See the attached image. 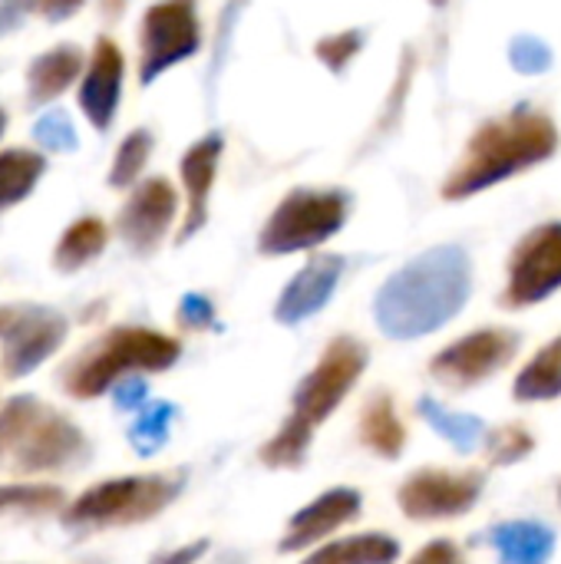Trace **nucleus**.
Segmentation results:
<instances>
[{"label":"nucleus","instance_id":"1","mask_svg":"<svg viewBox=\"0 0 561 564\" xmlns=\"http://www.w3.org/2000/svg\"><path fill=\"white\" fill-rule=\"evenodd\" d=\"M473 294V261L463 245H436L397 268L374 297V321L390 340H420L446 327Z\"/></svg>","mask_w":561,"mask_h":564},{"label":"nucleus","instance_id":"2","mask_svg":"<svg viewBox=\"0 0 561 564\" xmlns=\"http://www.w3.org/2000/svg\"><path fill=\"white\" fill-rule=\"evenodd\" d=\"M559 126L526 102L483 122L453 172L443 178V202H466L479 192H489L542 162H549L559 152Z\"/></svg>","mask_w":561,"mask_h":564},{"label":"nucleus","instance_id":"3","mask_svg":"<svg viewBox=\"0 0 561 564\" xmlns=\"http://www.w3.org/2000/svg\"><path fill=\"white\" fill-rule=\"evenodd\" d=\"M367 360H370L367 347L347 334L334 337L324 347L317 364L298 383L288 420L278 426V433L258 453L268 469H301L304 466L311 443H314V430L321 423H327L334 416V410L350 397V390L357 387V380L367 370Z\"/></svg>","mask_w":561,"mask_h":564},{"label":"nucleus","instance_id":"4","mask_svg":"<svg viewBox=\"0 0 561 564\" xmlns=\"http://www.w3.org/2000/svg\"><path fill=\"white\" fill-rule=\"evenodd\" d=\"M93 446L86 433L56 406L30 393L0 406V469L13 476H40L83 466Z\"/></svg>","mask_w":561,"mask_h":564},{"label":"nucleus","instance_id":"5","mask_svg":"<svg viewBox=\"0 0 561 564\" xmlns=\"http://www.w3.org/2000/svg\"><path fill=\"white\" fill-rule=\"evenodd\" d=\"M182 344L152 327H112L63 370V393L73 400H96L109 393L122 377L165 373L179 364Z\"/></svg>","mask_w":561,"mask_h":564},{"label":"nucleus","instance_id":"6","mask_svg":"<svg viewBox=\"0 0 561 564\" xmlns=\"http://www.w3.org/2000/svg\"><path fill=\"white\" fill-rule=\"evenodd\" d=\"M182 489H185V469L96 482L63 509V529L83 535V532L142 525L162 516L182 496Z\"/></svg>","mask_w":561,"mask_h":564},{"label":"nucleus","instance_id":"7","mask_svg":"<svg viewBox=\"0 0 561 564\" xmlns=\"http://www.w3.org/2000/svg\"><path fill=\"white\" fill-rule=\"evenodd\" d=\"M350 218V195L341 188H291L258 231V254L284 258L327 245Z\"/></svg>","mask_w":561,"mask_h":564},{"label":"nucleus","instance_id":"8","mask_svg":"<svg viewBox=\"0 0 561 564\" xmlns=\"http://www.w3.org/2000/svg\"><path fill=\"white\" fill-rule=\"evenodd\" d=\"M202 50L198 0H159L139 23V83L152 86L172 66Z\"/></svg>","mask_w":561,"mask_h":564},{"label":"nucleus","instance_id":"9","mask_svg":"<svg viewBox=\"0 0 561 564\" xmlns=\"http://www.w3.org/2000/svg\"><path fill=\"white\" fill-rule=\"evenodd\" d=\"M555 291H561V221H542L513 248L499 307L526 311L549 301Z\"/></svg>","mask_w":561,"mask_h":564},{"label":"nucleus","instance_id":"10","mask_svg":"<svg viewBox=\"0 0 561 564\" xmlns=\"http://www.w3.org/2000/svg\"><path fill=\"white\" fill-rule=\"evenodd\" d=\"M519 344L522 337L509 327L473 330L453 340L450 347H443L430 360V377L450 390H473L486 383L489 377H496L503 367H509L513 357L519 354Z\"/></svg>","mask_w":561,"mask_h":564},{"label":"nucleus","instance_id":"11","mask_svg":"<svg viewBox=\"0 0 561 564\" xmlns=\"http://www.w3.org/2000/svg\"><path fill=\"white\" fill-rule=\"evenodd\" d=\"M486 476L476 469H417L397 492V506L410 522H450L466 516L483 496Z\"/></svg>","mask_w":561,"mask_h":564},{"label":"nucleus","instance_id":"12","mask_svg":"<svg viewBox=\"0 0 561 564\" xmlns=\"http://www.w3.org/2000/svg\"><path fill=\"white\" fill-rule=\"evenodd\" d=\"M175 218H179V192L169 178L155 175L132 188V195L116 215V231L132 254L149 258L162 248Z\"/></svg>","mask_w":561,"mask_h":564},{"label":"nucleus","instance_id":"13","mask_svg":"<svg viewBox=\"0 0 561 564\" xmlns=\"http://www.w3.org/2000/svg\"><path fill=\"white\" fill-rule=\"evenodd\" d=\"M66 334H69V321L60 311L23 304L17 321L3 334V350H0L3 377L7 380L30 377L36 367H43L63 347Z\"/></svg>","mask_w":561,"mask_h":564},{"label":"nucleus","instance_id":"14","mask_svg":"<svg viewBox=\"0 0 561 564\" xmlns=\"http://www.w3.org/2000/svg\"><path fill=\"white\" fill-rule=\"evenodd\" d=\"M122 79H126V56L119 43L112 36H99L93 43V53L79 79V109L96 132H106L112 126L122 99Z\"/></svg>","mask_w":561,"mask_h":564},{"label":"nucleus","instance_id":"15","mask_svg":"<svg viewBox=\"0 0 561 564\" xmlns=\"http://www.w3.org/2000/svg\"><path fill=\"white\" fill-rule=\"evenodd\" d=\"M360 509H364V499H360L357 489H350V486L327 489L324 496H317L314 502H308L304 509H298L291 516L284 535L278 542V552L294 555V552H304V549H317L337 529L360 519Z\"/></svg>","mask_w":561,"mask_h":564},{"label":"nucleus","instance_id":"16","mask_svg":"<svg viewBox=\"0 0 561 564\" xmlns=\"http://www.w3.org/2000/svg\"><path fill=\"white\" fill-rule=\"evenodd\" d=\"M222 152H225L222 132H208L198 142H192L179 159V175L185 188V212H182V225L175 238L179 245H185L208 225V205H212V188L218 178Z\"/></svg>","mask_w":561,"mask_h":564},{"label":"nucleus","instance_id":"17","mask_svg":"<svg viewBox=\"0 0 561 564\" xmlns=\"http://www.w3.org/2000/svg\"><path fill=\"white\" fill-rule=\"evenodd\" d=\"M344 268H347V261L341 254H314L284 284V291L274 304V321L284 327H298V324L311 321L317 311H324L344 278Z\"/></svg>","mask_w":561,"mask_h":564},{"label":"nucleus","instance_id":"18","mask_svg":"<svg viewBox=\"0 0 561 564\" xmlns=\"http://www.w3.org/2000/svg\"><path fill=\"white\" fill-rule=\"evenodd\" d=\"M86 56L76 43H56L26 66V109H43L83 79Z\"/></svg>","mask_w":561,"mask_h":564},{"label":"nucleus","instance_id":"19","mask_svg":"<svg viewBox=\"0 0 561 564\" xmlns=\"http://www.w3.org/2000/svg\"><path fill=\"white\" fill-rule=\"evenodd\" d=\"M486 545L499 555V564H549L555 555V532L536 519L496 522L486 532Z\"/></svg>","mask_w":561,"mask_h":564},{"label":"nucleus","instance_id":"20","mask_svg":"<svg viewBox=\"0 0 561 564\" xmlns=\"http://www.w3.org/2000/svg\"><path fill=\"white\" fill-rule=\"evenodd\" d=\"M357 436L360 443L384 456V459H400L403 449H407V426L397 413V403L390 393H374L364 410H360V420H357Z\"/></svg>","mask_w":561,"mask_h":564},{"label":"nucleus","instance_id":"21","mask_svg":"<svg viewBox=\"0 0 561 564\" xmlns=\"http://www.w3.org/2000/svg\"><path fill=\"white\" fill-rule=\"evenodd\" d=\"M400 542L387 532H360L317 545L301 564H397Z\"/></svg>","mask_w":561,"mask_h":564},{"label":"nucleus","instance_id":"22","mask_svg":"<svg viewBox=\"0 0 561 564\" xmlns=\"http://www.w3.org/2000/svg\"><path fill=\"white\" fill-rule=\"evenodd\" d=\"M417 413L427 420V426H430L443 443H450V446H453L456 453H463V456H470V453H476L479 446H486L489 426H486L479 416H473V413H456V410L443 406V403L433 400V397H420V400H417Z\"/></svg>","mask_w":561,"mask_h":564},{"label":"nucleus","instance_id":"23","mask_svg":"<svg viewBox=\"0 0 561 564\" xmlns=\"http://www.w3.org/2000/svg\"><path fill=\"white\" fill-rule=\"evenodd\" d=\"M109 245V228L103 218L96 215H86V218H76L56 241L53 248V268L60 274H73V271H83L89 261H96Z\"/></svg>","mask_w":561,"mask_h":564},{"label":"nucleus","instance_id":"24","mask_svg":"<svg viewBox=\"0 0 561 564\" xmlns=\"http://www.w3.org/2000/svg\"><path fill=\"white\" fill-rule=\"evenodd\" d=\"M513 397L519 403H549L561 397V334L552 337L516 377Z\"/></svg>","mask_w":561,"mask_h":564},{"label":"nucleus","instance_id":"25","mask_svg":"<svg viewBox=\"0 0 561 564\" xmlns=\"http://www.w3.org/2000/svg\"><path fill=\"white\" fill-rule=\"evenodd\" d=\"M43 172H46L43 152L3 149L0 152V212H7V208L20 205L23 198H30V192L36 188Z\"/></svg>","mask_w":561,"mask_h":564},{"label":"nucleus","instance_id":"26","mask_svg":"<svg viewBox=\"0 0 561 564\" xmlns=\"http://www.w3.org/2000/svg\"><path fill=\"white\" fill-rule=\"evenodd\" d=\"M175 416H179V406L175 403H169V400H149L136 413V420L129 426V446H132V453L142 456V459H152L155 453H162L165 443H169V433H172Z\"/></svg>","mask_w":561,"mask_h":564},{"label":"nucleus","instance_id":"27","mask_svg":"<svg viewBox=\"0 0 561 564\" xmlns=\"http://www.w3.org/2000/svg\"><path fill=\"white\" fill-rule=\"evenodd\" d=\"M152 149H155L152 132L149 129H132L119 142V149L112 155V165H109V175H106L109 188H136L139 175L145 172V165L152 159Z\"/></svg>","mask_w":561,"mask_h":564},{"label":"nucleus","instance_id":"28","mask_svg":"<svg viewBox=\"0 0 561 564\" xmlns=\"http://www.w3.org/2000/svg\"><path fill=\"white\" fill-rule=\"evenodd\" d=\"M66 502L63 489L40 482H10L0 486V519L3 516H50Z\"/></svg>","mask_w":561,"mask_h":564},{"label":"nucleus","instance_id":"29","mask_svg":"<svg viewBox=\"0 0 561 564\" xmlns=\"http://www.w3.org/2000/svg\"><path fill=\"white\" fill-rule=\"evenodd\" d=\"M367 43V33L360 26H347V30H337V33H327L314 43V56L317 63H324L334 76H341L364 50Z\"/></svg>","mask_w":561,"mask_h":564},{"label":"nucleus","instance_id":"30","mask_svg":"<svg viewBox=\"0 0 561 564\" xmlns=\"http://www.w3.org/2000/svg\"><path fill=\"white\" fill-rule=\"evenodd\" d=\"M536 449V436L522 423H509L499 430H489L486 436V456L493 466H516Z\"/></svg>","mask_w":561,"mask_h":564},{"label":"nucleus","instance_id":"31","mask_svg":"<svg viewBox=\"0 0 561 564\" xmlns=\"http://www.w3.org/2000/svg\"><path fill=\"white\" fill-rule=\"evenodd\" d=\"M413 73H417V53H413V46H407L403 56H400V69H397V79H393V89L387 96V106H384V112L377 119V139L380 135H390L400 126L403 102H407V93L413 86Z\"/></svg>","mask_w":561,"mask_h":564},{"label":"nucleus","instance_id":"32","mask_svg":"<svg viewBox=\"0 0 561 564\" xmlns=\"http://www.w3.org/2000/svg\"><path fill=\"white\" fill-rule=\"evenodd\" d=\"M33 142L40 145V152H76L79 149V135L63 109H50L33 122Z\"/></svg>","mask_w":561,"mask_h":564},{"label":"nucleus","instance_id":"33","mask_svg":"<svg viewBox=\"0 0 561 564\" xmlns=\"http://www.w3.org/2000/svg\"><path fill=\"white\" fill-rule=\"evenodd\" d=\"M509 63L516 73L522 76H542L552 69L555 56H552V46L542 40V36H532V33H519L513 36L509 43Z\"/></svg>","mask_w":561,"mask_h":564},{"label":"nucleus","instance_id":"34","mask_svg":"<svg viewBox=\"0 0 561 564\" xmlns=\"http://www.w3.org/2000/svg\"><path fill=\"white\" fill-rule=\"evenodd\" d=\"M175 321H179L182 330H192V334L218 327V314H215L212 297H205V294H198V291L182 294V301H179V307H175Z\"/></svg>","mask_w":561,"mask_h":564},{"label":"nucleus","instance_id":"35","mask_svg":"<svg viewBox=\"0 0 561 564\" xmlns=\"http://www.w3.org/2000/svg\"><path fill=\"white\" fill-rule=\"evenodd\" d=\"M112 403H116V410H122V413H139L145 403H149V383L142 380V377H122L112 390Z\"/></svg>","mask_w":561,"mask_h":564},{"label":"nucleus","instance_id":"36","mask_svg":"<svg viewBox=\"0 0 561 564\" xmlns=\"http://www.w3.org/2000/svg\"><path fill=\"white\" fill-rule=\"evenodd\" d=\"M205 555H208V539H195V542H185V545L155 552L149 558V564H198Z\"/></svg>","mask_w":561,"mask_h":564},{"label":"nucleus","instance_id":"37","mask_svg":"<svg viewBox=\"0 0 561 564\" xmlns=\"http://www.w3.org/2000/svg\"><path fill=\"white\" fill-rule=\"evenodd\" d=\"M407 564H466L463 552L450 542V539H433L427 542Z\"/></svg>","mask_w":561,"mask_h":564},{"label":"nucleus","instance_id":"38","mask_svg":"<svg viewBox=\"0 0 561 564\" xmlns=\"http://www.w3.org/2000/svg\"><path fill=\"white\" fill-rule=\"evenodd\" d=\"M33 10H36V0H0V40L20 30Z\"/></svg>","mask_w":561,"mask_h":564},{"label":"nucleus","instance_id":"39","mask_svg":"<svg viewBox=\"0 0 561 564\" xmlns=\"http://www.w3.org/2000/svg\"><path fill=\"white\" fill-rule=\"evenodd\" d=\"M86 0H36V10L43 13L46 23H63L69 17H76L83 10Z\"/></svg>","mask_w":561,"mask_h":564},{"label":"nucleus","instance_id":"40","mask_svg":"<svg viewBox=\"0 0 561 564\" xmlns=\"http://www.w3.org/2000/svg\"><path fill=\"white\" fill-rule=\"evenodd\" d=\"M126 7H129V0H99V13L112 23V20H119L122 13H126Z\"/></svg>","mask_w":561,"mask_h":564},{"label":"nucleus","instance_id":"41","mask_svg":"<svg viewBox=\"0 0 561 564\" xmlns=\"http://www.w3.org/2000/svg\"><path fill=\"white\" fill-rule=\"evenodd\" d=\"M17 314H20V307H13V304L0 307V340H3V334L10 330V324L17 321Z\"/></svg>","mask_w":561,"mask_h":564},{"label":"nucleus","instance_id":"42","mask_svg":"<svg viewBox=\"0 0 561 564\" xmlns=\"http://www.w3.org/2000/svg\"><path fill=\"white\" fill-rule=\"evenodd\" d=\"M212 564H248V558L241 555V552H235V549H228V552H222V555H215V562Z\"/></svg>","mask_w":561,"mask_h":564},{"label":"nucleus","instance_id":"43","mask_svg":"<svg viewBox=\"0 0 561 564\" xmlns=\"http://www.w3.org/2000/svg\"><path fill=\"white\" fill-rule=\"evenodd\" d=\"M3 129H7V112L0 109V135H3Z\"/></svg>","mask_w":561,"mask_h":564},{"label":"nucleus","instance_id":"44","mask_svg":"<svg viewBox=\"0 0 561 564\" xmlns=\"http://www.w3.org/2000/svg\"><path fill=\"white\" fill-rule=\"evenodd\" d=\"M446 3H450V0H430V7H436V10H440V7H446Z\"/></svg>","mask_w":561,"mask_h":564},{"label":"nucleus","instance_id":"45","mask_svg":"<svg viewBox=\"0 0 561 564\" xmlns=\"http://www.w3.org/2000/svg\"><path fill=\"white\" fill-rule=\"evenodd\" d=\"M559 502H561V489H559Z\"/></svg>","mask_w":561,"mask_h":564}]
</instances>
